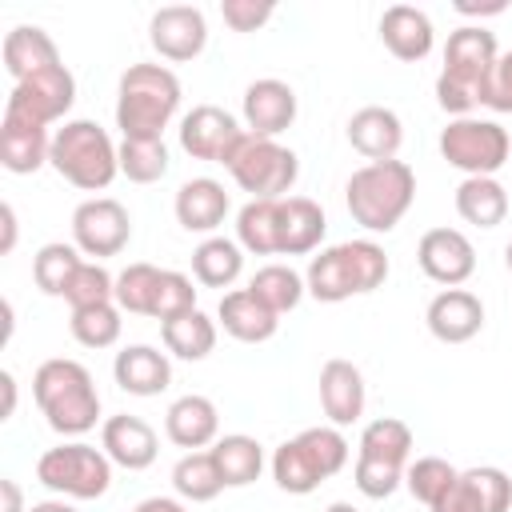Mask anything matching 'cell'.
<instances>
[{"mask_svg": "<svg viewBox=\"0 0 512 512\" xmlns=\"http://www.w3.org/2000/svg\"><path fill=\"white\" fill-rule=\"evenodd\" d=\"M280 200H248L236 212V244L252 256H280Z\"/></svg>", "mask_w": 512, "mask_h": 512, "instance_id": "cell-35", "label": "cell"}, {"mask_svg": "<svg viewBox=\"0 0 512 512\" xmlns=\"http://www.w3.org/2000/svg\"><path fill=\"white\" fill-rule=\"evenodd\" d=\"M220 16L232 32H256L276 16V4H268V0H220Z\"/></svg>", "mask_w": 512, "mask_h": 512, "instance_id": "cell-45", "label": "cell"}, {"mask_svg": "<svg viewBox=\"0 0 512 512\" xmlns=\"http://www.w3.org/2000/svg\"><path fill=\"white\" fill-rule=\"evenodd\" d=\"M168 144L164 140H120V176L132 184H156L168 176Z\"/></svg>", "mask_w": 512, "mask_h": 512, "instance_id": "cell-40", "label": "cell"}, {"mask_svg": "<svg viewBox=\"0 0 512 512\" xmlns=\"http://www.w3.org/2000/svg\"><path fill=\"white\" fill-rule=\"evenodd\" d=\"M348 456H352V448H348L344 432L336 424H316V428L296 432L292 440H284L272 452V480L288 496H308L324 480H332L348 464Z\"/></svg>", "mask_w": 512, "mask_h": 512, "instance_id": "cell-6", "label": "cell"}, {"mask_svg": "<svg viewBox=\"0 0 512 512\" xmlns=\"http://www.w3.org/2000/svg\"><path fill=\"white\" fill-rule=\"evenodd\" d=\"M180 148L192 160H208V164H228V156L236 152V144L244 140L248 128H240V120L232 112H224L220 104H196L192 112L180 116Z\"/></svg>", "mask_w": 512, "mask_h": 512, "instance_id": "cell-14", "label": "cell"}, {"mask_svg": "<svg viewBox=\"0 0 512 512\" xmlns=\"http://www.w3.org/2000/svg\"><path fill=\"white\" fill-rule=\"evenodd\" d=\"M416 264L428 280L460 288L476 272V248L460 228H428L416 244Z\"/></svg>", "mask_w": 512, "mask_h": 512, "instance_id": "cell-17", "label": "cell"}, {"mask_svg": "<svg viewBox=\"0 0 512 512\" xmlns=\"http://www.w3.org/2000/svg\"><path fill=\"white\" fill-rule=\"evenodd\" d=\"M196 308V288H192V276L184 272H172L164 268L160 272V284H156V300H152V320H176L184 312Z\"/></svg>", "mask_w": 512, "mask_h": 512, "instance_id": "cell-44", "label": "cell"}, {"mask_svg": "<svg viewBox=\"0 0 512 512\" xmlns=\"http://www.w3.org/2000/svg\"><path fill=\"white\" fill-rule=\"evenodd\" d=\"M172 208H176V224H180L184 232L212 236V232L224 224V216L232 212V196L224 192L220 180H212V176H192V180H184V184L176 188Z\"/></svg>", "mask_w": 512, "mask_h": 512, "instance_id": "cell-20", "label": "cell"}, {"mask_svg": "<svg viewBox=\"0 0 512 512\" xmlns=\"http://www.w3.org/2000/svg\"><path fill=\"white\" fill-rule=\"evenodd\" d=\"M508 4L504 0H488V4H476V0H456V12L460 16H500Z\"/></svg>", "mask_w": 512, "mask_h": 512, "instance_id": "cell-49", "label": "cell"}, {"mask_svg": "<svg viewBox=\"0 0 512 512\" xmlns=\"http://www.w3.org/2000/svg\"><path fill=\"white\" fill-rule=\"evenodd\" d=\"M48 152H52L48 128L0 116V164H4L12 176H28V172L44 168V164H48Z\"/></svg>", "mask_w": 512, "mask_h": 512, "instance_id": "cell-30", "label": "cell"}, {"mask_svg": "<svg viewBox=\"0 0 512 512\" xmlns=\"http://www.w3.org/2000/svg\"><path fill=\"white\" fill-rule=\"evenodd\" d=\"M0 220H4V244H0V252H12V244H16V208L4 204L0 208Z\"/></svg>", "mask_w": 512, "mask_h": 512, "instance_id": "cell-50", "label": "cell"}, {"mask_svg": "<svg viewBox=\"0 0 512 512\" xmlns=\"http://www.w3.org/2000/svg\"><path fill=\"white\" fill-rule=\"evenodd\" d=\"M32 400L52 432L60 436H84L100 420V392L92 372L80 360L52 356L32 376Z\"/></svg>", "mask_w": 512, "mask_h": 512, "instance_id": "cell-1", "label": "cell"}, {"mask_svg": "<svg viewBox=\"0 0 512 512\" xmlns=\"http://www.w3.org/2000/svg\"><path fill=\"white\" fill-rule=\"evenodd\" d=\"M180 112V80L164 64H132L116 84V128L124 140H164Z\"/></svg>", "mask_w": 512, "mask_h": 512, "instance_id": "cell-2", "label": "cell"}, {"mask_svg": "<svg viewBox=\"0 0 512 512\" xmlns=\"http://www.w3.org/2000/svg\"><path fill=\"white\" fill-rule=\"evenodd\" d=\"M328 232V220H324V208L308 196H284L280 200V232H276V244H280V256H308L320 248Z\"/></svg>", "mask_w": 512, "mask_h": 512, "instance_id": "cell-28", "label": "cell"}, {"mask_svg": "<svg viewBox=\"0 0 512 512\" xmlns=\"http://www.w3.org/2000/svg\"><path fill=\"white\" fill-rule=\"evenodd\" d=\"M240 112H244V128L252 136H280L284 128H292L296 120V92L292 84L276 80V76H264V80H252L244 88V100H240Z\"/></svg>", "mask_w": 512, "mask_h": 512, "instance_id": "cell-18", "label": "cell"}, {"mask_svg": "<svg viewBox=\"0 0 512 512\" xmlns=\"http://www.w3.org/2000/svg\"><path fill=\"white\" fill-rule=\"evenodd\" d=\"M224 168L236 180V188L248 192V200H284L300 176V160L292 148H284L272 136H252V132H244V140L236 144Z\"/></svg>", "mask_w": 512, "mask_h": 512, "instance_id": "cell-9", "label": "cell"}, {"mask_svg": "<svg viewBox=\"0 0 512 512\" xmlns=\"http://www.w3.org/2000/svg\"><path fill=\"white\" fill-rule=\"evenodd\" d=\"M132 240V216L120 200L112 196H92L84 204H76L72 212V244L92 256V260H104V256H120Z\"/></svg>", "mask_w": 512, "mask_h": 512, "instance_id": "cell-13", "label": "cell"}, {"mask_svg": "<svg viewBox=\"0 0 512 512\" xmlns=\"http://www.w3.org/2000/svg\"><path fill=\"white\" fill-rule=\"evenodd\" d=\"M380 40H384V48L396 60L416 64V60H424L432 52L436 28H432V20H428L424 8H416V4H392L380 16Z\"/></svg>", "mask_w": 512, "mask_h": 512, "instance_id": "cell-25", "label": "cell"}, {"mask_svg": "<svg viewBox=\"0 0 512 512\" xmlns=\"http://www.w3.org/2000/svg\"><path fill=\"white\" fill-rule=\"evenodd\" d=\"M120 328H124V320H120L116 300L92 304V308H72V316H68V332L84 348H112L120 340Z\"/></svg>", "mask_w": 512, "mask_h": 512, "instance_id": "cell-39", "label": "cell"}, {"mask_svg": "<svg viewBox=\"0 0 512 512\" xmlns=\"http://www.w3.org/2000/svg\"><path fill=\"white\" fill-rule=\"evenodd\" d=\"M424 324L440 344H468L484 328V304L468 288H444L428 300Z\"/></svg>", "mask_w": 512, "mask_h": 512, "instance_id": "cell-19", "label": "cell"}, {"mask_svg": "<svg viewBox=\"0 0 512 512\" xmlns=\"http://www.w3.org/2000/svg\"><path fill=\"white\" fill-rule=\"evenodd\" d=\"M48 164L80 192H104L120 172V144L96 120H64L52 132Z\"/></svg>", "mask_w": 512, "mask_h": 512, "instance_id": "cell-7", "label": "cell"}, {"mask_svg": "<svg viewBox=\"0 0 512 512\" xmlns=\"http://www.w3.org/2000/svg\"><path fill=\"white\" fill-rule=\"evenodd\" d=\"M132 512H188V504H184L180 496H148V500H140Z\"/></svg>", "mask_w": 512, "mask_h": 512, "instance_id": "cell-47", "label": "cell"}, {"mask_svg": "<svg viewBox=\"0 0 512 512\" xmlns=\"http://www.w3.org/2000/svg\"><path fill=\"white\" fill-rule=\"evenodd\" d=\"M456 476H460V468H452L444 456H416L408 464V472H404V488L412 492V500H420V504L432 508L452 488Z\"/></svg>", "mask_w": 512, "mask_h": 512, "instance_id": "cell-42", "label": "cell"}, {"mask_svg": "<svg viewBox=\"0 0 512 512\" xmlns=\"http://www.w3.org/2000/svg\"><path fill=\"white\" fill-rule=\"evenodd\" d=\"M348 144L368 160H396L400 144H404V124L392 108L384 104H364L348 116Z\"/></svg>", "mask_w": 512, "mask_h": 512, "instance_id": "cell-24", "label": "cell"}, {"mask_svg": "<svg viewBox=\"0 0 512 512\" xmlns=\"http://www.w3.org/2000/svg\"><path fill=\"white\" fill-rule=\"evenodd\" d=\"M504 264H508V272H512V240H508V248H504Z\"/></svg>", "mask_w": 512, "mask_h": 512, "instance_id": "cell-54", "label": "cell"}, {"mask_svg": "<svg viewBox=\"0 0 512 512\" xmlns=\"http://www.w3.org/2000/svg\"><path fill=\"white\" fill-rule=\"evenodd\" d=\"M416 200V172L408 160H376L348 176L344 204L364 232H392Z\"/></svg>", "mask_w": 512, "mask_h": 512, "instance_id": "cell-4", "label": "cell"}, {"mask_svg": "<svg viewBox=\"0 0 512 512\" xmlns=\"http://www.w3.org/2000/svg\"><path fill=\"white\" fill-rule=\"evenodd\" d=\"M500 48L484 24H460L444 44V68L436 76V104L456 120L480 104V88L496 64Z\"/></svg>", "mask_w": 512, "mask_h": 512, "instance_id": "cell-5", "label": "cell"}, {"mask_svg": "<svg viewBox=\"0 0 512 512\" xmlns=\"http://www.w3.org/2000/svg\"><path fill=\"white\" fill-rule=\"evenodd\" d=\"M480 104L492 112H512V48L496 56V64L480 88Z\"/></svg>", "mask_w": 512, "mask_h": 512, "instance_id": "cell-46", "label": "cell"}, {"mask_svg": "<svg viewBox=\"0 0 512 512\" xmlns=\"http://www.w3.org/2000/svg\"><path fill=\"white\" fill-rule=\"evenodd\" d=\"M248 288H252L276 316L292 312V308L308 296V284H304V276H300L292 264H264V268H256V276L248 280Z\"/></svg>", "mask_w": 512, "mask_h": 512, "instance_id": "cell-38", "label": "cell"}, {"mask_svg": "<svg viewBox=\"0 0 512 512\" xmlns=\"http://www.w3.org/2000/svg\"><path fill=\"white\" fill-rule=\"evenodd\" d=\"M0 496H4L0 512H28V508H24V492H20V484H16L12 476L0 480Z\"/></svg>", "mask_w": 512, "mask_h": 512, "instance_id": "cell-48", "label": "cell"}, {"mask_svg": "<svg viewBox=\"0 0 512 512\" xmlns=\"http://www.w3.org/2000/svg\"><path fill=\"white\" fill-rule=\"evenodd\" d=\"M172 488H176V496L188 500V504H208V500H216V496L224 492V480H220V468H216L212 452H208V448L184 452V456L172 464Z\"/></svg>", "mask_w": 512, "mask_h": 512, "instance_id": "cell-36", "label": "cell"}, {"mask_svg": "<svg viewBox=\"0 0 512 512\" xmlns=\"http://www.w3.org/2000/svg\"><path fill=\"white\" fill-rule=\"evenodd\" d=\"M208 452H212V460H216V468H220L224 488H244V484L260 480V472H264V444H260L256 436L228 432V436H220Z\"/></svg>", "mask_w": 512, "mask_h": 512, "instance_id": "cell-32", "label": "cell"}, {"mask_svg": "<svg viewBox=\"0 0 512 512\" xmlns=\"http://www.w3.org/2000/svg\"><path fill=\"white\" fill-rule=\"evenodd\" d=\"M244 272V248L228 236H204L192 252V276L204 288H232Z\"/></svg>", "mask_w": 512, "mask_h": 512, "instance_id": "cell-33", "label": "cell"}, {"mask_svg": "<svg viewBox=\"0 0 512 512\" xmlns=\"http://www.w3.org/2000/svg\"><path fill=\"white\" fill-rule=\"evenodd\" d=\"M72 100H76V76L64 64H52V68H44V72L12 84L8 100H4V116L48 128V124H56V120L68 116Z\"/></svg>", "mask_w": 512, "mask_h": 512, "instance_id": "cell-12", "label": "cell"}, {"mask_svg": "<svg viewBox=\"0 0 512 512\" xmlns=\"http://www.w3.org/2000/svg\"><path fill=\"white\" fill-rule=\"evenodd\" d=\"M160 272H164V268H156V264H148V260L128 264V268L116 276V308H120V312H132V316H152V300H156Z\"/></svg>", "mask_w": 512, "mask_h": 512, "instance_id": "cell-41", "label": "cell"}, {"mask_svg": "<svg viewBox=\"0 0 512 512\" xmlns=\"http://www.w3.org/2000/svg\"><path fill=\"white\" fill-rule=\"evenodd\" d=\"M324 512H360V508H356V504H348V500H336V504H328Z\"/></svg>", "mask_w": 512, "mask_h": 512, "instance_id": "cell-53", "label": "cell"}, {"mask_svg": "<svg viewBox=\"0 0 512 512\" xmlns=\"http://www.w3.org/2000/svg\"><path fill=\"white\" fill-rule=\"evenodd\" d=\"M112 376L128 396H160L172 384V360L152 344H128L116 352Z\"/></svg>", "mask_w": 512, "mask_h": 512, "instance_id": "cell-27", "label": "cell"}, {"mask_svg": "<svg viewBox=\"0 0 512 512\" xmlns=\"http://www.w3.org/2000/svg\"><path fill=\"white\" fill-rule=\"evenodd\" d=\"M80 264H84V256H80L76 244L52 240V244H44V248L32 256V280H36V288H40L44 296H64L68 284H72V276L80 272Z\"/></svg>", "mask_w": 512, "mask_h": 512, "instance_id": "cell-37", "label": "cell"}, {"mask_svg": "<svg viewBox=\"0 0 512 512\" xmlns=\"http://www.w3.org/2000/svg\"><path fill=\"white\" fill-rule=\"evenodd\" d=\"M148 44L172 64L196 60L208 44V20L196 4H164L148 20Z\"/></svg>", "mask_w": 512, "mask_h": 512, "instance_id": "cell-15", "label": "cell"}, {"mask_svg": "<svg viewBox=\"0 0 512 512\" xmlns=\"http://www.w3.org/2000/svg\"><path fill=\"white\" fill-rule=\"evenodd\" d=\"M412 456V428L400 416H376L364 424L360 444H356V468L352 480L360 488V496L368 500H384L404 484L408 460Z\"/></svg>", "mask_w": 512, "mask_h": 512, "instance_id": "cell-8", "label": "cell"}, {"mask_svg": "<svg viewBox=\"0 0 512 512\" xmlns=\"http://www.w3.org/2000/svg\"><path fill=\"white\" fill-rule=\"evenodd\" d=\"M100 448L108 452V460H112L116 468L144 472V468L156 460L160 440H156V428H152L148 420L120 412V416H108V420L100 424Z\"/></svg>", "mask_w": 512, "mask_h": 512, "instance_id": "cell-21", "label": "cell"}, {"mask_svg": "<svg viewBox=\"0 0 512 512\" xmlns=\"http://www.w3.org/2000/svg\"><path fill=\"white\" fill-rule=\"evenodd\" d=\"M0 52H4V68H8L12 84H20V80H28V76H36V72H44L52 64H64L56 40L40 24H16L4 36V48Z\"/></svg>", "mask_w": 512, "mask_h": 512, "instance_id": "cell-29", "label": "cell"}, {"mask_svg": "<svg viewBox=\"0 0 512 512\" xmlns=\"http://www.w3.org/2000/svg\"><path fill=\"white\" fill-rule=\"evenodd\" d=\"M512 508V476L492 464L464 468L452 488L428 512H508Z\"/></svg>", "mask_w": 512, "mask_h": 512, "instance_id": "cell-16", "label": "cell"}, {"mask_svg": "<svg viewBox=\"0 0 512 512\" xmlns=\"http://www.w3.org/2000/svg\"><path fill=\"white\" fill-rule=\"evenodd\" d=\"M456 212L464 224L496 228L508 216V188L496 176H464L456 188Z\"/></svg>", "mask_w": 512, "mask_h": 512, "instance_id": "cell-31", "label": "cell"}, {"mask_svg": "<svg viewBox=\"0 0 512 512\" xmlns=\"http://www.w3.org/2000/svg\"><path fill=\"white\" fill-rule=\"evenodd\" d=\"M364 400H368L364 372L352 360H340L336 356V360H328L320 368V408H324L328 424H336V428L356 424L364 416Z\"/></svg>", "mask_w": 512, "mask_h": 512, "instance_id": "cell-23", "label": "cell"}, {"mask_svg": "<svg viewBox=\"0 0 512 512\" xmlns=\"http://www.w3.org/2000/svg\"><path fill=\"white\" fill-rule=\"evenodd\" d=\"M0 384H4V420L16 412V376L12 372H0Z\"/></svg>", "mask_w": 512, "mask_h": 512, "instance_id": "cell-51", "label": "cell"}, {"mask_svg": "<svg viewBox=\"0 0 512 512\" xmlns=\"http://www.w3.org/2000/svg\"><path fill=\"white\" fill-rule=\"evenodd\" d=\"M164 436L184 448V452H200V448H212L220 440V412L208 396L200 392H188L180 400L168 404L164 412Z\"/></svg>", "mask_w": 512, "mask_h": 512, "instance_id": "cell-22", "label": "cell"}, {"mask_svg": "<svg viewBox=\"0 0 512 512\" xmlns=\"http://www.w3.org/2000/svg\"><path fill=\"white\" fill-rule=\"evenodd\" d=\"M68 308H92V304H108L116 300V276L100 264V260H84L80 272L72 276L68 292H64Z\"/></svg>", "mask_w": 512, "mask_h": 512, "instance_id": "cell-43", "label": "cell"}, {"mask_svg": "<svg viewBox=\"0 0 512 512\" xmlns=\"http://www.w3.org/2000/svg\"><path fill=\"white\" fill-rule=\"evenodd\" d=\"M160 340H164L168 356H176V360H204L216 348V320L204 316L200 308H192L176 320H164Z\"/></svg>", "mask_w": 512, "mask_h": 512, "instance_id": "cell-34", "label": "cell"}, {"mask_svg": "<svg viewBox=\"0 0 512 512\" xmlns=\"http://www.w3.org/2000/svg\"><path fill=\"white\" fill-rule=\"evenodd\" d=\"M36 480L64 500H100L112 488V460L96 444L68 440L36 460Z\"/></svg>", "mask_w": 512, "mask_h": 512, "instance_id": "cell-10", "label": "cell"}, {"mask_svg": "<svg viewBox=\"0 0 512 512\" xmlns=\"http://www.w3.org/2000/svg\"><path fill=\"white\" fill-rule=\"evenodd\" d=\"M28 512H76V508H72V504L60 496V500H40V504H32Z\"/></svg>", "mask_w": 512, "mask_h": 512, "instance_id": "cell-52", "label": "cell"}, {"mask_svg": "<svg viewBox=\"0 0 512 512\" xmlns=\"http://www.w3.org/2000/svg\"><path fill=\"white\" fill-rule=\"evenodd\" d=\"M508 152H512V140L496 120L460 116V120H448V128L440 132V156L464 176H496L508 164Z\"/></svg>", "mask_w": 512, "mask_h": 512, "instance_id": "cell-11", "label": "cell"}, {"mask_svg": "<svg viewBox=\"0 0 512 512\" xmlns=\"http://www.w3.org/2000/svg\"><path fill=\"white\" fill-rule=\"evenodd\" d=\"M216 320L220 328L240 340V344H264L276 336L280 328V316L252 292V288H232L220 296V308H216Z\"/></svg>", "mask_w": 512, "mask_h": 512, "instance_id": "cell-26", "label": "cell"}, {"mask_svg": "<svg viewBox=\"0 0 512 512\" xmlns=\"http://www.w3.org/2000/svg\"><path fill=\"white\" fill-rule=\"evenodd\" d=\"M392 264L388 252L376 240H344V244H328L308 260L304 284L308 296L320 304H340L364 292H376L388 280Z\"/></svg>", "mask_w": 512, "mask_h": 512, "instance_id": "cell-3", "label": "cell"}]
</instances>
